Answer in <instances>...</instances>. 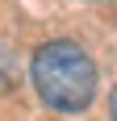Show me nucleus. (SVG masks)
<instances>
[{
	"mask_svg": "<svg viewBox=\"0 0 117 121\" xmlns=\"http://www.w3.org/2000/svg\"><path fill=\"white\" fill-rule=\"evenodd\" d=\"M29 75L38 96L58 113H84L96 96V63L67 38L42 42L29 59Z\"/></svg>",
	"mask_w": 117,
	"mask_h": 121,
	"instance_id": "obj_1",
	"label": "nucleus"
},
{
	"mask_svg": "<svg viewBox=\"0 0 117 121\" xmlns=\"http://www.w3.org/2000/svg\"><path fill=\"white\" fill-rule=\"evenodd\" d=\"M113 121H117V88H113Z\"/></svg>",
	"mask_w": 117,
	"mask_h": 121,
	"instance_id": "obj_2",
	"label": "nucleus"
},
{
	"mask_svg": "<svg viewBox=\"0 0 117 121\" xmlns=\"http://www.w3.org/2000/svg\"><path fill=\"white\" fill-rule=\"evenodd\" d=\"M92 4H105V0H92Z\"/></svg>",
	"mask_w": 117,
	"mask_h": 121,
	"instance_id": "obj_3",
	"label": "nucleus"
}]
</instances>
